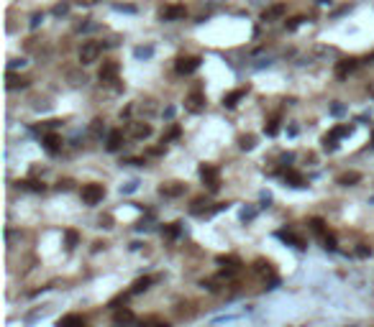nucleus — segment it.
Returning a JSON list of instances; mask_svg holds the SVG:
<instances>
[{
    "label": "nucleus",
    "instance_id": "1",
    "mask_svg": "<svg viewBox=\"0 0 374 327\" xmlns=\"http://www.w3.org/2000/svg\"><path fill=\"white\" fill-rule=\"evenodd\" d=\"M100 54H103V46L97 41H85L82 44V49H79V61L87 67V64H95L97 59H100Z\"/></svg>",
    "mask_w": 374,
    "mask_h": 327
},
{
    "label": "nucleus",
    "instance_id": "2",
    "mask_svg": "<svg viewBox=\"0 0 374 327\" xmlns=\"http://www.w3.org/2000/svg\"><path fill=\"white\" fill-rule=\"evenodd\" d=\"M200 177L208 184L210 192H218V187H220V171L213 166V164H203V166H200Z\"/></svg>",
    "mask_w": 374,
    "mask_h": 327
},
{
    "label": "nucleus",
    "instance_id": "3",
    "mask_svg": "<svg viewBox=\"0 0 374 327\" xmlns=\"http://www.w3.org/2000/svg\"><path fill=\"white\" fill-rule=\"evenodd\" d=\"M103 197H105L103 184H85L82 187V202L85 205H97V202H103Z\"/></svg>",
    "mask_w": 374,
    "mask_h": 327
},
{
    "label": "nucleus",
    "instance_id": "4",
    "mask_svg": "<svg viewBox=\"0 0 374 327\" xmlns=\"http://www.w3.org/2000/svg\"><path fill=\"white\" fill-rule=\"evenodd\" d=\"M200 67V57H177L174 61V69H177V74H192V72H198Z\"/></svg>",
    "mask_w": 374,
    "mask_h": 327
},
{
    "label": "nucleus",
    "instance_id": "5",
    "mask_svg": "<svg viewBox=\"0 0 374 327\" xmlns=\"http://www.w3.org/2000/svg\"><path fill=\"white\" fill-rule=\"evenodd\" d=\"M187 15V8L180 5V3H172V5H164L162 11H159V18L162 21H182Z\"/></svg>",
    "mask_w": 374,
    "mask_h": 327
},
{
    "label": "nucleus",
    "instance_id": "6",
    "mask_svg": "<svg viewBox=\"0 0 374 327\" xmlns=\"http://www.w3.org/2000/svg\"><path fill=\"white\" fill-rule=\"evenodd\" d=\"M97 77H100V85H115L118 82V64L115 61H103Z\"/></svg>",
    "mask_w": 374,
    "mask_h": 327
},
{
    "label": "nucleus",
    "instance_id": "7",
    "mask_svg": "<svg viewBox=\"0 0 374 327\" xmlns=\"http://www.w3.org/2000/svg\"><path fill=\"white\" fill-rule=\"evenodd\" d=\"M128 135H131V138H136V141H144V138L151 135V125L141 123V120H133V123H128Z\"/></svg>",
    "mask_w": 374,
    "mask_h": 327
},
{
    "label": "nucleus",
    "instance_id": "8",
    "mask_svg": "<svg viewBox=\"0 0 374 327\" xmlns=\"http://www.w3.org/2000/svg\"><path fill=\"white\" fill-rule=\"evenodd\" d=\"M287 13V5L284 3H274V5H269L266 11L262 13V21L264 23H274V21H280V18Z\"/></svg>",
    "mask_w": 374,
    "mask_h": 327
},
{
    "label": "nucleus",
    "instance_id": "9",
    "mask_svg": "<svg viewBox=\"0 0 374 327\" xmlns=\"http://www.w3.org/2000/svg\"><path fill=\"white\" fill-rule=\"evenodd\" d=\"M185 107H187L190 113H203V110H205V95H203V92H192V95H187Z\"/></svg>",
    "mask_w": 374,
    "mask_h": 327
},
{
    "label": "nucleus",
    "instance_id": "10",
    "mask_svg": "<svg viewBox=\"0 0 374 327\" xmlns=\"http://www.w3.org/2000/svg\"><path fill=\"white\" fill-rule=\"evenodd\" d=\"M356 67H359V59H341V61L336 64V77H338V79H346Z\"/></svg>",
    "mask_w": 374,
    "mask_h": 327
},
{
    "label": "nucleus",
    "instance_id": "11",
    "mask_svg": "<svg viewBox=\"0 0 374 327\" xmlns=\"http://www.w3.org/2000/svg\"><path fill=\"white\" fill-rule=\"evenodd\" d=\"M159 194H164V197H180V194H185V184H180V181H164V184L159 187Z\"/></svg>",
    "mask_w": 374,
    "mask_h": 327
},
{
    "label": "nucleus",
    "instance_id": "12",
    "mask_svg": "<svg viewBox=\"0 0 374 327\" xmlns=\"http://www.w3.org/2000/svg\"><path fill=\"white\" fill-rule=\"evenodd\" d=\"M246 95H249V87H238V89H234V92H228V95L223 97V105H226V107H236Z\"/></svg>",
    "mask_w": 374,
    "mask_h": 327
},
{
    "label": "nucleus",
    "instance_id": "13",
    "mask_svg": "<svg viewBox=\"0 0 374 327\" xmlns=\"http://www.w3.org/2000/svg\"><path fill=\"white\" fill-rule=\"evenodd\" d=\"M57 327H85V317L82 314H64L57 322Z\"/></svg>",
    "mask_w": 374,
    "mask_h": 327
},
{
    "label": "nucleus",
    "instance_id": "14",
    "mask_svg": "<svg viewBox=\"0 0 374 327\" xmlns=\"http://www.w3.org/2000/svg\"><path fill=\"white\" fill-rule=\"evenodd\" d=\"M44 149H47L49 153H57L62 149V138L57 133H47V135H44Z\"/></svg>",
    "mask_w": 374,
    "mask_h": 327
},
{
    "label": "nucleus",
    "instance_id": "15",
    "mask_svg": "<svg viewBox=\"0 0 374 327\" xmlns=\"http://www.w3.org/2000/svg\"><path fill=\"white\" fill-rule=\"evenodd\" d=\"M105 146L108 151H118L123 146V131H110L108 133V141H105Z\"/></svg>",
    "mask_w": 374,
    "mask_h": 327
},
{
    "label": "nucleus",
    "instance_id": "16",
    "mask_svg": "<svg viewBox=\"0 0 374 327\" xmlns=\"http://www.w3.org/2000/svg\"><path fill=\"white\" fill-rule=\"evenodd\" d=\"M5 85H8V89H18V87L23 89V87H29V79L13 74V72H8V82H5Z\"/></svg>",
    "mask_w": 374,
    "mask_h": 327
},
{
    "label": "nucleus",
    "instance_id": "17",
    "mask_svg": "<svg viewBox=\"0 0 374 327\" xmlns=\"http://www.w3.org/2000/svg\"><path fill=\"white\" fill-rule=\"evenodd\" d=\"M361 179V174H359V171H346V174H341V177H338V184H341V187H354L356 184V181H359Z\"/></svg>",
    "mask_w": 374,
    "mask_h": 327
},
{
    "label": "nucleus",
    "instance_id": "18",
    "mask_svg": "<svg viewBox=\"0 0 374 327\" xmlns=\"http://www.w3.org/2000/svg\"><path fill=\"white\" fill-rule=\"evenodd\" d=\"M277 238H282L284 243H292L295 248H305V243H302V238H297L295 233H287V230H280L277 233Z\"/></svg>",
    "mask_w": 374,
    "mask_h": 327
},
{
    "label": "nucleus",
    "instance_id": "19",
    "mask_svg": "<svg viewBox=\"0 0 374 327\" xmlns=\"http://www.w3.org/2000/svg\"><path fill=\"white\" fill-rule=\"evenodd\" d=\"M284 179H287V184L292 187H305V179H302V174H297V171H284Z\"/></svg>",
    "mask_w": 374,
    "mask_h": 327
},
{
    "label": "nucleus",
    "instance_id": "20",
    "mask_svg": "<svg viewBox=\"0 0 374 327\" xmlns=\"http://www.w3.org/2000/svg\"><path fill=\"white\" fill-rule=\"evenodd\" d=\"M151 281H154L151 276H144V279H139L136 284L131 286V294H141V292H146V289L151 286Z\"/></svg>",
    "mask_w": 374,
    "mask_h": 327
},
{
    "label": "nucleus",
    "instance_id": "21",
    "mask_svg": "<svg viewBox=\"0 0 374 327\" xmlns=\"http://www.w3.org/2000/svg\"><path fill=\"white\" fill-rule=\"evenodd\" d=\"M218 263H223V266H226V271H228V274H234V271L238 268V266H241V261H238V258H226V256H220L218 258Z\"/></svg>",
    "mask_w": 374,
    "mask_h": 327
},
{
    "label": "nucleus",
    "instance_id": "22",
    "mask_svg": "<svg viewBox=\"0 0 374 327\" xmlns=\"http://www.w3.org/2000/svg\"><path fill=\"white\" fill-rule=\"evenodd\" d=\"M115 322L118 325H131L133 322V312L131 310H118L115 312Z\"/></svg>",
    "mask_w": 374,
    "mask_h": 327
},
{
    "label": "nucleus",
    "instance_id": "23",
    "mask_svg": "<svg viewBox=\"0 0 374 327\" xmlns=\"http://www.w3.org/2000/svg\"><path fill=\"white\" fill-rule=\"evenodd\" d=\"M238 146H241L244 151H251L256 146V138L254 135H241V138H238Z\"/></svg>",
    "mask_w": 374,
    "mask_h": 327
},
{
    "label": "nucleus",
    "instance_id": "24",
    "mask_svg": "<svg viewBox=\"0 0 374 327\" xmlns=\"http://www.w3.org/2000/svg\"><path fill=\"white\" fill-rule=\"evenodd\" d=\"M151 54H154V46H136L133 57H136V59H149Z\"/></svg>",
    "mask_w": 374,
    "mask_h": 327
},
{
    "label": "nucleus",
    "instance_id": "25",
    "mask_svg": "<svg viewBox=\"0 0 374 327\" xmlns=\"http://www.w3.org/2000/svg\"><path fill=\"white\" fill-rule=\"evenodd\" d=\"M310 228H313L318 235H326V233H328V230H326V223L320 220V217H313V220H310Z\"/></svg>",
    "mask_w": 374,
    "mask_h": 327
},
{
    "label": "nucleus",
    "instance_id": "26",
    "mask_svg": "<svg viewBox=\"0 0 374 327\" xmlns=\"http://www.w3.org/2000/svg\"><path fill=\"white\" fill-rule=\"evenodd\" d=\"M320 238H323V245L328 251H336V235L333 233H326V235H320Z\"/></svg>",
    "mask_w": 374,
    "mask_h": 327
},
{
    "label": "nucleus",
    "instance_id": "27",
    "mask_svg": "<svg viewBox=\"0 0 374 327\" xmlns=\"http://www.w3.org/2000/svg\"><path fill=\"white\" fill-rule=\"evenodd\" d=\"M64 238H67V248H75L77 240H79V235H77L75 230H67V233H64Z\"/></svg>",
    "mask_w": 374,
    "mask_h": 327
},
{
    "label": "nucleus",
    "instance_id": "28",
    "mask_svg": "<svg viewBox=\"0 0 374 327\" xmlns=\"http://www.w3.org/2000/svg\"><path fill=\"white\" fill-rule=\"evenodd\" d=\"M349 133H351L349 125H338V128L331 131V135H336V138H343V135H349Z\"/></svg>",
    "mask_w": 374,
    "mask_h": 327
},
{
    "label": "nucleus",
    "instance_id": "29",
    "mask_svg": "<svg viewBox=\"0 0 374 327\" xmlns=\"http://www.w3.org/2000/svg\"><path fill=\"white\" fill-rule=\"evenodd\" d=\"M264 133L266 135H277L280 133V123L277 120H269V125H264Z\"/></svg>",
    "mask_w": 374,
    "mask_h": 327
},
{
    "label": "nucleus",
    "instance_id": "30",
    "mask_svg": "<svg viewBox=\"0 0 374 327\" xmlns=\"http://www.w3.org/2000/svg\"><path fill=\"white\" fill-rule=\"evenodd\" d=\"M164 233L169 235V238H177V235H180V223H172V225H169V228H167Z\"/></svg>",
    "mask_w": 374,
    "mask_h": 327
},
{
    "label": "nucleus",
    "instance_id": "31",
    "mask_svg": "<svg viewBox=\"0 0 374 327\" xmlns=\"http://www.w3.org/2000/svg\"><path fill=\"white\" fill-rule=\"evenodd\" d=\"M67 13H69V3H59L54 8V15H67Z\"/></svg>",
    "mask_w": 374,
    "mask_h": 327
},
{
    "label": "nucleus",
    "instance_id": "32",
    "mask_svg": "<svg viewBox=\"0 0 374 327\" xmlns=\"http://www.w3.org/2000/svg\"><path fill=\"white\" fill-rule=\"evenodd\" d=\"M356 256L367 258V256H372V248H367V245H359V248H356Z\"/></svg>",
    "mask_w": 374,
    "mask_h": 327
},
{
    "label": "nucleus",
    "instance_id": "33",
    "mask_svg": "<svg viewBox=\"0 0 374 327\" xmlns=\"http://www.w3.org/2000/svg\"><path fill=\"white\" fill-rule=\"evenodd\" d=\"M302 21H305V18H302V15H297V18H292V21L287 23V29H290V31H295V29H297V26L302 23Z\"/></svg>",
    "mask_w": 374,
    "mask_h": 327
},
{
    "label": "nucleus",
    "instance_id": "34",
    "mask_svg": "<svg viewBox=\"0 0 374 327\" xmlns=\"http://www.w3.org/2000/svg\"><path fill=\"white\" fill-rule=\"evenodd\" d=\"M41 21H44V13H33V15H31V29H36Z\"/></svg>",
    "mask_w": 374,
    "mask_h": 327
},
{
    "label": "nucleus",
    "instance_id": "35",
    "mask_svg": "<svg viewBox=\"0 0 374 327\" xmlns=\"http://www.w3.org/2000/svg\"><path fill=\"white\" fill-rule=\"evenodd\" d=\"M115 11H126V13H133V11H136V8H133V5H121V3H115Z\"/></svg>",
    "mask_w": 374,
    "mask_h": 327
},
{
    "label": "nucleus",
    "instance_id": "36",
    "mask_svg": "<svg viewBox=\"0 0 374 327\" xmlns=\"http://www.w3.org/2000/svg\"><path fill=\"white\" fill-rule=\"evenodd\" d=\"M23 64H26V61H23V59H21V61H18V59H13V61H11V64H8V69H18V67H23Z\"/></svg>",
    "mask_w": 374,
    "mask_h": 327
},
{
    "label": "nucleus",
    "instance_id": "37",
    "mask_svg": "<svg viewBox=\"0 0 374 327\" xmlns=\"http://www.w3.org/2000/svg\"><path fill=\"white\" fill-rule=\"evenodd\" d=\"M69 187H72V181H69V179H64V181H59V184H57V189H64V192Z\"/></svg>",
    "mask_w": 374,
    "mask_h": 327
},
{
    "label": "nucleus",
    "instance_id": "38",
    "mask_svg": "<svg viewBox=\"0 0 374 327\" xmlns=\"http://www.w3.org/2000/svg\"><path fill=\"white\" fill-rule=\"evenodd\" d=\"M133 189H136V181H128V184L123 187V192H133Z\"/></svg>",
    "mask_w": 374,
    "mask_h": 327
},
{
    "label": "nucleus",
    "instance_id": "39",
    "mask_svg": "<svg viewBox=\"0 0 374 327\" xmlns=\"http://www.w3.org/2000/svg\"><path fill=\"white\" fill-rule=\"evenodd\" d=\"M241 217H244V220H251V217H254V210H244Z\"/></svg>",
    "mask_w": 374,
    "mask_h": 327
},
{
    "label": "nucleus",
    "instance_id": "40",
    "mask_svg": "<svg viewBox=\"0 0 374 327\" xmlns=\"http://www.w3.org/2000/svg\"><path fill=\"white\" fill-rule=\"evenodd\" d=\"M177 135H180V128H177V125H174V128L169 131V138H177Z\"/></svg>",
    "mask_w": 374,
    "mask_h": 327
},
{
    "label": "nucleus",
    "instance_id": "41",
    "mask_svg": "<svg viewBox=\"0 0 374 327\" xmlns=\"http://www.w3.org/2000/svg\"><path fill=\"white\" fill-rule=\"evenodd\" d=\"M77 3H82V5H93V3H97V0H77Z\"/></svg>",
    "mask_w": 374,
    "mask_h": 327
},
{
    "label": "nucleus",
    "instance_id": "42",
    "mask_svg": "<svg viewBox=\"0 0 374 327\" xmlns=\"http://www.w3.org/2000/svg\"><path fill=\"white\" fill-rule=\"evenodd\" d=\"M318 3H320V5H328V3H331V0H318Z\"/></svg>",
    "mask_w": 374,
    "mask_h": 327
},
{
    "label": "nucleus",
    "instance_id": "43",
    "mask_svg": "<svg viewBox=\"0 0 374 327\" xmlns=\"http://www.w3.org/2000/svg\"><path fill=\"white\" fill-rule=\"evenodd\" d=\"M367 61H369V64H374V54H372V57H367Z\"/></svg>",
    "mask_w": 374,
    "mask_h": 327
}]
</instances>
